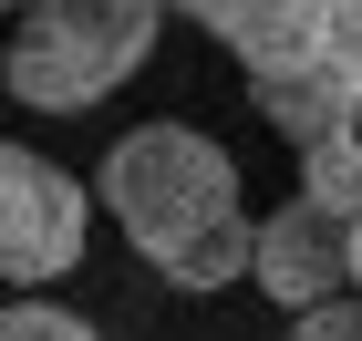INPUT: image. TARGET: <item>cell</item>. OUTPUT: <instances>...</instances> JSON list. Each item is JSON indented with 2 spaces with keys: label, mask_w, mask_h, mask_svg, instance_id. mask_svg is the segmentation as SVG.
I'll return each mask as SVG.
<instances>
[{
  "label": "cell",
  "mask_w": 362,
  "mask_h": 341,
  "mask_svg": "<svg viewBox=\"0 0 362 341\" xmlns=\"http://www.w3.org/2000/svg\"><path fill=\"white\" fill-rule=\"evenodd\" d=\"M124 11H166V0H124ZM176 11H187V0H176Z\"/></svg>",
  "instance_id": "12"
},
{
  "label": "cell",
  "mask_w": 362,
  "mask_h": 341,
  "mask_svg": "<svg viewBox=\"0 0 362 341\" xmlns=\"http://www.w3.org/2000/svg\"><path fill=\"white\" fill-rule=\"evenodd\" d=\"M83 227H93V197L83 176H62L52 155L0 135V280L11 289H42L83 258Z\"/></svg>",
  "instance_id": "3"
},
{
  "label": "cell",
  "mask_w": 362,
  "mask_h": 341,
  "mask_svg": "<svg viewBox=\"0 0 362 341\" xmlns=\"http://www.w3.org/2000/svg\"><path fill=\"white\" fill-rule=\"evenodd\" d=\"M93 176H104V207L156 258L166 289H228L259 258V217L238 207V166L197 124H135V135H114V155Z\"/></svg>",
  "instance_id": "1"
},
{
  "label": "cell",
  "mask_w": 362,
  "mask_h": 341,
  "mask_svg": "<svg viewBox=\"0 0 362 341\" xmlns=\"http://www.w3.org/2000/svg\"><path fill=\"white\" fill-rule=\"evenodd\" d=\"M300 207L362 227V135H332V145H310V155H300Z\"/></svg>",
  "instance_id": "7"
},
{
  "label": "cell",
  "mask_w": 362,
  "mask_h": 341,
  "mask_svg": "<svg viewBox=\"0 0 362 341\" xmlns=\"http://www.w3.org/2000/svg\"><path fill=\"white\" fill-rule=\"evenodd\" d=\"M0 11H21V0H0Z\"/></svg>",
  "instance_id": "13"
},
{
  "label": "cell",
  "mask_w": 362,
  "mask_h": 341,
  "mask_svg": "<svg viewBox=\"0 0 362 341\" xmlns=\"http://www.w3.org/2000/svg\"><path fill=\"white\" fill-rule=\"evenodd\" d=\"M0 341H104L83 311H52V300H11L0 311Z\"/></svg>",
  "instance_id": "8"
},
{
  "label": "cell",
  "mask_w": 362,
  "mask_h": 341,
  "mask_svg": "<svg viewBox=\"0 0 362 341\" xmlns=\"http://www.w3.org/2000/svg\"><path fill=\"white\" fill-rule=\"evenodd\" d=\"M249 83H259V114H269V135H290L300 155H310V145H332V135H362L352 83H341L321 52H310V62H290V73H249Z\"/></svg>",
  "instance_id": "6"
},
{
  "label": "cell",
  "mask_w": 362,
  "mask_h": 341,
  "mask_svg": "<svg viewBox=\"0 0 362 341\" xmlns=\"http://www.w3.org/2000/svg\"><path fill=\"white\" fill-rule=\"evenodd\" d=\"M352 289H362V227H352Z\"/></svg>",
  "instance_id": "11"
},
{
  "label": "cell",
  "mask_w": 362,
  "mask_h": 341,
  "mask_svg": "<svg viewBox=\"0 0 362 341\" xmlns=\"http://www.w3.org/2000/svg\"><path fill=\"white\" fill-rule=\"evenodd\" d=\"M145 52H156V11H124V0H31L11 52H0V83L31 114H93Z\"/></svg>",
  "instance_id": "2"
},
{
  "label": "cell",
  "mask_w": 362,
  "mask_h": 341,
  "mask_svg": "<svg viewBox=\"0 0 362 341\" xmlns=\"http://www.w3.org/2000/svg\"><path fill=\"white\" fill-rule=\"evenodd\" d=\"M290 341H362V289H341V300L300 311V331H290Z\"/></svg>",
  "instance_id": "10"
},
{
  "label": "cell",
  "mask_w": 362,
  "mask_h": 341,
  "mask_svg": "<svg viewBox=\"0 0 362 341\" xmlns=\"http://www.w3.org/2000/svg\"><path fill=\"white\" fill-rule=\"evenodd\" d=\"M197 31L218 42V52H238L249 73H290V62L321 52V31H332L341 0H187Z\"/></svg>",
  "instance_id": "5"
},
{
  "label": "cell",
  "mask_w": 362,
  "mask_h": 341,
  "mask_svg": "<svg viewBox=\"0 0 362 341\" xmlns=\"http://www.w3.org/2000/svg\"><path fill=\"white\" fill-rule=\"evenodd\" d=\"M321 62H332L341 83H352V104H362V0H341V11H332V31H321Z\"/></svg>",
  "instance_id": "9"
},
{
  "label": "cell",
  "mask_w": 362,
  "mask_h": 341,
  "mask_svg": "<svg viewBox=\"0 0 362 341\" xmlns=\"http://www.w3.org/2000/svg\"><path fill=\"white\" fill-rule=\"evenodd\" d=\"M249 280L269 289L279 311H321V300H341V289H352V227L290 197L279 217H259V258H249Z\"/></svg>",
  "instance_id": "4"
}]
</instances>
